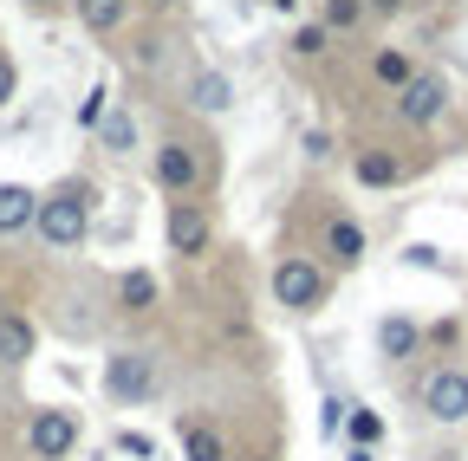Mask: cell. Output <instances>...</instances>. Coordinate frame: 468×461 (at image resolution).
Masks as SVG:
<instances>
[{
  "label": "cell",
  "mask_w": 468,
  "mask_h": 461,
  "mask_svg": "<svg viewBox=\"0 0 468 461\" xmlns=\"http://www.w3.org/2000/svg\"><path fill=\"white\" fill-rule=\"evenodd\" d=\"M156 7H176V0H156Z\"/></svg>",
  "instance_id": "obj_30"
},
{
  "label": "cell",
  "mask_w": 468,
  "mask_h": 461,
  "mask_svg": "<svg viewBox=\"0 0 468 461\" xmlns=\"http://www.w3.org/2000/svg\"><path fill=\"white\" fill-rule=\"evenodd\" d=\"M325 46H332V26H319V20H313V26H300V33H292V52H300V59H319V52H325Z\"/></svg>",
  "instance_id": "obj_21"
},
{
  "label": "cell",
  "mask_w": 468,
  "mask_h": 461,
  "mask_svg": "<svg viewBox=\"0 0 468 461\" xmlns=\"http://www.w3.org/2000/svg\"><path fill=\"white\" fill-rule=\"evenodd\" d=\"M33 215H39V189L0 183V235H20V227H33Z\"/></svg>",
  "instance_id": "obj_12"
},
{
  "label": "cell",
  "mask_w": 468,
  "mask_h": 461,
  "mask_svg": "<svg viewBox=\"0 0 468 461\" xmlns=\"http://www.w3.org/2000/svg\"><path fill=\"white\" fill-rule=\"evenodd\" d=\"M423 416L442 423V429L468 423V371H462V364H436V371L423 377Z\"/></svg>",
  "instance_id": "obj_4"
},
{
  "label": "cell",
  "mask_w": 468,
  "mask_h": 461,
  "mask_svg": "<svg viewBox=\"0 0 468 461\" xmlns=\"http://www.w3.org/2000/svg\"><path fill=\"white\" fill-rule=\"evenodd\" d=\"M442 110H449V85H442L436 72H417V79L397 91V118H403L410 131H430Z\"/></svg>",
  "instance_id": "obj_6"
},
{
  "label": "cell",
  "mask_w": 468,
  "mask_h": 461,
  "mask_svg": "<svg viewBox=\"0 0 468 461\" xmlns=\"http://www.w3.org/2000/svg\"><path fill=\"white\" fill-rule=\"evenodd\" d=\"M150 176H156L163 195H189V189L202 183V156H196L189 143H176V137H169V143L156 150V162H150Z\"/></svg>",
  "instance_id": "obj_8"
},
{
  "label": "cell",
  "mask_w": 468,
  "mask_h": 461,
  "mask_svg": "<svg viewBox=\"0 0 468 461\" xmlns=\"http://www.w3.org/2000/svg\"><path fill=\"white\" fill-rule=\"evenodd\" d=\"M345 416H351L345 396H325V403H319V429H325V435H345Z\"/></svg>",
  "instance_id": "obj_22"
},
{
  "label": "cell",
  "mask_w": 468,
  "mask_h": 461,
  "mask_svg": "<svg viewBox=\"0 0 468 461\" xmlns=\"http://www.w3.org/2000/svg\"><path fill=\"white\" fill-rule=\"evenodd\" d=\"M417 344H423V325L410 319V312H384L378 319V358L403 364V358H417Z\"/></svg>",
  "instance_id": "obj_9"
},
{
  "label": "cell",
  "mask_w": 468,
  "mask_h": 461,
  "mask_svg": "<svg viewBox=\"0 0 468 461\" xmlns=\"http://www.w3.org/2000/svg\"><path fill=\"white\" fill-rule=\"evenodd\" d=\"M365 20V0H325V26H358Z\"/></svg>",
  "instance_id": "obj_23"
},
{
  "label": "cell",
  "mask_w": 468,
  "mask_h": 461,
  "mask_svg": "<svg viewBox=\"0 0 468 461\" xmlns=\"http://www.w3.org/2000/svg\"><path fill=\"white\" fill-rule=\"evenodd\" d=\"M273 7H280V14H292V7H300V0H273Z\"/></svg>",
  "instance_id": "obj_29"
},
{
  "label": "cell",
  "mask_w": 468,
  "mask_h": 461,
  "mask_svg": "<svg viewBox=\"0 0 468 461\" xmlns=\"http://www.w3.org/2000/svg\"><path fill=\"white\" fill-rule=\"evenodd\" d=\"M345 461H378V448H345Z\"/></svg>",
  "instance_id": "obj_28"
},
{
  "label": "cell",
  "mask_w": 468,
  "mask_h": 461,
  "mask_svg": "<svg viewBox=\"0 0 468 461\" xmlns=\"http://www.w3.org/2000/svg\"><path fill=\"white\" fill-rule=\"evenodd\" d=\"M183 461H228V442H221V429L215 423H183Z\"/></svg>",
  "instance_id": "obj_15"
},
{
  "label": "cell",
  "mask_w": 468,
  "mask_h": 461,
  "mask_svg": "<svg viewBox=\"0 0 468 461\" xmlns=\"http://www.w3.org/2000/svg\"><path fill=\"white\" fill-rule=\"evenodd\" d=\"M365 254H371L365 227L351 221V215H332V221H325V260H332V267H358Z\"/></svg>",
  "instance_id": "obj_11"
},
{
  "label": "cell",
  "mask_w": 468,
  "mask_h": 461,
  "mask_svg": "<svg viewBox=\"0 0 468 461\" xmlns=\"http://www.w3.org/2000/svg\"><path fill=\"white\" fill-rule=\"evenodd\" d=\"M365 14H378V20H390V14H403V0H365Z\"/></svg>",
  "instance_id": "obj_27"
},
{
  "label": "cell",
  "mask_w": 468,
  "mask_h": 461,
  "mask_svg": "<svg viewBox=\"0 0 468 461\" xmlns=\"http://www.w3.org/2000/svg\"><path fill=\"white\" fill-rule=\"evenodd\" d=\"M261 461H267V455H261Z\"/></svg>",
  "instance_id": "obj_31"
},
{
  "label": "cell",
  "mask_w": 468,
  "mask_h": 461,
  "mask_svg": "<svg viewBox=\"0 0 468 461\" xmlns=\"http://www.w3.org/2000/svg\"><path fill=\"white\" fill-rule=\"evenodd\" d=\"M33 235H39L52 254H72V247H85V235H91V195H85V189H58V195H39Z\"/></svg>",
  "instance_id": "obj_2"
},
{
  "label": "cell",
  "mask_w": 468,
  "mask_h": 461,
  "mask_svg": "<svg viewBox=\"0 0 468 461\" xmlns=\"http://www.w3.org/2000/svg\"><path fill=\"white\" fill-rule=\"evenodd\" d=\"M33 351H39L33 319H27V312H0V364L20 371V364H33Z\"/></svg>",
  "instance_id": "obj_10"
},
{
  "label": "cell",
  "mask_w": 468,
  "mask_h": 461,
  "mask_svg": "<svg viewBox=\"0 0 468 461\" xmlns=\"http://www.w3.org/2000/svg\"><path fill=\"white\" fill-rule=\"evenodd\" d=\"M14 91H20V72H14L7 52H0V104H14Z\"/></svg>",
  "instance_id": "obj_26"
},
{
  "label": "cell",
  "mask_w": 468,
  "mask_h": 461,
  "mask_svg": "<svg viewBox=\"0 0 468 461\" xmlns=\"http://www.w3.org/2000/svg\"><path fill=\"white\" fill-rule=\"evenodd\" d=\"M345 435H351V448H384V416H378V410H358V403H351Z\"/></svg>",
  "instance_id": "obj_19"
},
{
  "label": "cell",
  "mask_w": 468,
  "mask_h": 461,
  "mask_svg": "<svg viewBox=\"0 0 468 461\" xmlns=\"http://www.w3.org/2000/svg\"><path fill=\"white\" fill-rule=\"evenodd\" d=\"M351 176H358L365 189H397V183H403V162H397L390 150H365L358 162H351Z\"/></svg>",
  "instance_id": "obj_14"
},
{
  "label": "cell",
  "mask_w": 468,
  "mask_h": 461,
  "mask_svg": "<svg viewBox=\"0 0 468 461\" xmlns=\"http://www.w3.org/2000/svg\"><path fill=\"white\" fill-rule=\"evenodd\" d=\"M124 14H131V0H79L85 33H117V26H124Z\"/></svg>",
  "instance_id": "obj_16"
},
{
  "label": "cell",
  "mask_w": 468,
  "mask_h": 461,
  "mask_svg": "<svg viewBox=\"0 0 468 461\" xmlns=\"http://www.w3.org/2000/svg\"><path fill=\"white\" fill-rule=\"evenodd\" d=\"M117 455H131V461H156V442H150V435H137V429H124V435H117Z\"/></svg>",
  "instance_id": "obj_25"
},
{
  "label": "cell",
  "mask_w": 468,
  "mask_h": 461,
  "mask_svg": "<svg viewBox=\"0 0 468 461\" xmlns=\"http://www.w3.org/2000/svg\"><path fill=\"white\" fill-rule=\"evenodd\" d=\"M189 104H196V110H208V118H221V110L234 104V79H228V72H215V66H202V72L189 79Z\"/></svg>",
  "instance_id": "obj_13"
},
{
  "label": "cell",
  "mask_w": 468,
  "mask_h": 461,
  "mask_svg": "<svg viewBox=\"0 0 468 461\" xmlns=\"http://www.w3.org/2000/svg\"><path fill=\"white\" fill-rule=\"evenodd\" d=\"M98 137H104V150H111V156H131V150H137V118H131V110H104Z\"/></svg>",
  "instance_id": "obj_17"
},
{
  "label": "cell",
  "mask_w": 468,
  "mask_h": 461,
  "mask_svg": "<svg viewBox=\"0 0 468 461\" xmlns=\"http://www.w3.org/2000/svg\"><path fill=\"white\" fill-rule=\"evenodd\" d=\"M371 79H378V85H390V91H403L410 79H417V66H410V59H403L397 46H384L378 59H371Z\"/></svg>",
  "instance_id": "obj_20"
},
{
  "label": "cell",
  "mask_w": 468,
  "mask_h": 461,
  "mask_svg": "<svg viewBox=\"0 0 468 461\" xmlns=\"http://www.w3.org/2000/svg\"><path fill=\"white\" fill-rule=\"evenodd\" d=\"M104 98H111V91H104V85H91V98L79 104V124H85V131H98V124H104V110H111Z\"/></svg>",
  "instance_id": "obj_24"
},
{
  "label": "cell",
  "mask_w": 468,
  "mask_h": 461,
  "mask_svg": "<svg viewBox=\"0 0 468 461\" xmlns=\"http://www.w3.org/2000/svg\"><path fill=\"white\" fill-rule=\"evenodd\" d=\"M163 235H169V254H183V260H196V254H208V208L202 202H169V215H163Z\"/></svg>",
  "instance_id": "obj_7"
},
{
  "label": "cell",
  "mask_w": 468,
  "mask_h": 461,
  "mask_svg": "<svg viewBox=\"0 0 468 461\" xmlns=\"http://www.w3.org/2000/svg\"><path fill=\"white\" fill-rule=\"evenodd\" d=\"M104 396L124 403V410L156 403V396H163V358H156V351H137V344L111 351V358H104Z\"/></svg>",
  "instance_id": "obj_1"
},
{
  "label": "cell",
  "mask_w": 468,
  "mask_h": 461,
  "mask_svg": "<svg viewBox=\"0 0 468 461\" xmlns=\"http://www.w3.org/2000/svg\"><path fill=\"white\" fill-rule=\"evenodd\" d=\"M325 299H332V273H325L319 260H306V254L273 260V306H286V312H319Z\"/></svg>",
  "instance_id": "obj_3"
},
{
  "label": "cell",
  "mask_w": 468,
  "mask_h": 461,
  "mask_svg": "<svg viewBox=\"0 0 468 461\" xmlns=\"http://www.w3.org/2000/svg\"><path fill=\"white\" fill-rule=\"evenodd\" d=\"M150 306H156V279H150L144 267L117 279V312H150Z\"/></svg>",
  "instance_id": "obj_18"
},
{
  "label": "cell",
  "mask_w": 468,
  "mask_h": 461,
  "mask_svg": "<svg viewBox=\"0 0 468 461\" xmlns=\"http://www.w3.org/2000/svg\"><path fill=\"white\" fill-rule=\"evenodd\" d=\"M27 448H33V461H66V455L79 448V416H72V410H58V403L33 410V423H27Z\"/></svg>",
  "instance_id": "obj_5"
}]
</instances>
